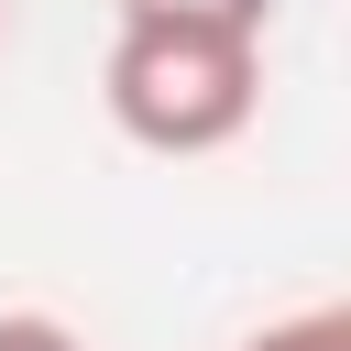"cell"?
<instances>
[{"mask_svg":"<svg viewBox=\"0 0 351 351\" xmlns=\"http://www.w3.org/2000/svg\"><path fill=\"white\" fill-rule=\"evenodd\" d=\"M99 99H110L121 143H143V154H219L263 110V33L121 11L110 55H99Z\"/></svg>","mask_w":351,"mask_h":351,"instance_id":"cell-1","label":"cell"},{"mask_svg":"<svg viewBox=\"0 0 351 351\" xmlns=\"http://www.w3.org/2000/svg\"><path fill=\"white\" fill-rule=\"evenodd\" d=\"M241 351H351V307H296V318H263Z\"/></svg>","mask_w":351,"mask_h":351,"instance_id":"cell-2","label":"cell"},{"mask_svg":"<svg viewBox=\"0 0 351 351\" xmlns=\"http://www.w3.org/2000/svg\"><path fill=\"white\" fill-rule=\"evenodd\" d=\"M0 351H88L55 307H0Z\"/></svg>","mask_w":351,"mask_h":351,"instance_id":"cell-3","label":"cell"},{"mask_svg":"<svg viewBox=\"0 0 351 351\" xmlns=\"http://www.w3.org/2000/svg\"><path fill=\"white\" fill-rule=\"evenodd\" d=\"M121 11H176V22H241V33H263V22H274V0H121Z\"/></svg>","mask_w":351,"mask_h":351,"instance_id":"cell-4","label":"cell"},{"mask_svg":"<svg viewBox=\"0 0 351 351\" xmlns=\"http://www.w3.org/2000/svg\"><path fill=\"white\" fill-rule=\"evenodd\" d=\"M0 33H11V22H0Z\"/></svg>","mask_w":351,"mask_h":351,"instance_id":"cell-5","label":"cell"}]
</instances>
